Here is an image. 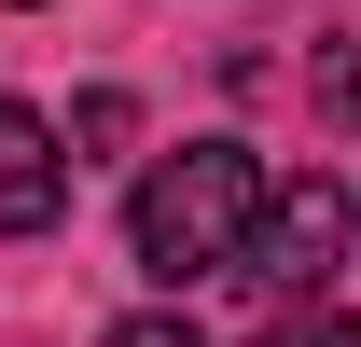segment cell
I'll return each mask as SVG.
<instances>
[{
	"mask_svg": "<svg viewBox=\"0 0 361 347\" xmlns=\"http://www.w3.org/2000/svg\"><path fill=\"white\" fill-rule=\"evenodd\" d=\"M250 209H264V153H250V139H180L167 167L139 181L126 236H139V264L180 292V278H236V250H250Z\"/></svg>",
	"mask_w": 361,
	"mask_h": 347,
	"instance_id": "obj_1",
	"label": "cell"
},
{
	"mask_svg": "<svg viewBox=\"0 0 361 347\" xmlns=\"http://www.w3.org/2000/svg\"><path fill=\"white\" fill-rule=\"evenodd\" d=\"M334 250H348V195L334 181H264V209H250V250H236V278H264L278 305H319L334 292Z\"/></svg>",
	"mask_w": 361,
	"mask_h": 347,
	"instance_id": "obj_2",
	"label": "cell"
},
{
	"mask_svg": "<svg viewBox=\"0 0 361 347\" xmlns=\"http://www.w3.org/2000/svg\"><path fill=\"white\" fill-rule=\"evenodd\" d=\"M56 209H70V139L28 97H0V236H42Z\"/></svg>",
	"mask_w": 361,
	"mask_h": 347,
	"instance_id": "obj_3",
	"label": "cell"
},
{
	"mask_svg": "<svg viewBox=\"0 0 361 347\" xmlns=\"http://www.w3.org/2000/svg\"><path fill=\"white\" fill-rule=\"evenodd\" d=\"M264 347H361V319H348V305H278Z\"/></svg>",
	"mask_w": 361,
	"mask_h": 347,
	"instance_id": "obj_4",
	"label": "cell"
},
{
	"mask_svg": "<svg viewBox=\"0 0 361 347\" xmlns=\"http://www.w3.org/2000/svg\"><path fill=\"white\" fill-rule=\"evenodd\" d=\"M97 347H209V334H195L180 305H139V319H111V334H97Z\"/></svg>",
	"mask_w": 361,
	"mask_h": 347,
	"instance_id": "obj_5",
	"label": "cell"
},
{
	"mask_svg": "<svg viewBox=\"0 0 361 347\" xmlns=\"http://www.w3.org/2000/svg\"><path fill=\"white\" fill-rule=\"evenodd\" d=\"M319 111H334V126H361V56H348V42L319 56Z\"/></svg>",
	"mask_w": 361,
	"mask_h": 347,
	"instance_id": "obj_6",
	"label": "cell"
},
{
	"mask_svg": "<svg viewBox=\"0 0 361 347\" xmlns=\"http://www.w3.org/2000/svg\"><path fill=\"white\" fill-rule=\"evenodd\" d=\"M348 222H361V209H348Z\"/></svg>",
	"mask_w": 361,
	"mask_h": 347,
	"instance_id": "obj_7",
	"label": "cell"
}]
</instances>
